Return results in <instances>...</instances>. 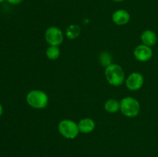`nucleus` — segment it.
Here are the masks:
<instances>
[{
    "label": "nucleus",
    "instance_id": "13",
    "mask_svg": "<svg viewBox=\"0 0 158 157\" xmlns=\"http://www.w3.org/2000/svg\"><path fill=\"white\" fill-rule=\"evenodd\" d=\"M46 55L49 60H56L60 55V49L59 46H49L46 49Z\"/></svg>",
    "mask_w": 158,
    "mask_h": 157
},
{
    "label": "nucleus",
    "instance_id": "6",
    "mask_svg": "<svg viewBox=\"0 0 158 157\" xmlns=\"http://www.w3.org/2000/svg\"><path fill=\"white\" fill-rule=\"evenodd\" d=\"M143 83H144V78L143 75L137 72L130 74L125 81L127 88L131 91H137L141 89Z\"/></svg>",
    "mask_w": 158,
    "mask_h": 157
},
{
    "label": "nucleus",
    "instance_id": "7",
    "mask_svg": "<svg viewBox=\"0 0 158 157\" xmlns=\"http://www.w3.org/2000/svg\"><path fill=\"white\" fill-rule=\"evenodd\" d=\"M134 55L137 61L148 62L152 58L153 51L150 46L146 45H139L134 51Z\"/></svg>",
    "mask_w": 158,
    "mask_h": 157
},
{
    "label": "nucleus",
    "instance_id": "14",
    "mask_svg": "<svg viewBox=\"0 0 158 157\" xmlns=\"http://www.w3.org/2000/svg\"><path fill=\"white\" fill-rule=\"evenodd\" d=\"M112 59L113 58L110 53L106 52V51L102 52L100 54V56H99V60H100V64H101L102 66H103L105 68L112 64Z\"/></svg>",
    "mask_w": 158,
    "mask_h": 157
},
{
    "label": "nucleus",
    "instance_id": "4",
    "mask_svg": "<svg viewBox=\"0 0 158 157\" xmlns=\"http://www.w3.org/2000/svg\"><path fill=\"white\" fill-rule=\"evenodd\" d=\"M58 130L60 135L68 139L77 138L80 133L78 124L70 119H63L58 125Z\"/></svg>",
    "mask_w": 158,
    "mask_h": 157
},
{
    "label": "nucleus",
    "instance_id": "9",
    "mask_svg": "<svg viewBox=\"0 0 158 157\" xmlns=\"http://www.w3.org/2000/svg\"><path fill=\"white\" fill-rule=\"evenodd\" d=\"M78 128L80 132L88 134L92 132L96 127L95 122L90 118H84L80 120L78 123Z\"/></svg>",
    "mask_w": 158,
    "mask_h": 157
},
{
    "label": "nucleus",
    "instance_id": "3",
    "mask_svg": "<svg viewBox=\"0 0 158 157\" xmlns=\"http://www.w3.org/2000/svg\"><path fill=\"white\" fill-rule=\"evenodd\" d=\"M120 103V112L123 115L129 118H134L140 113V105L136 99L133 97H125Z\"/></svg>",
    "mask_w": 158,
    "mask_h": 157
},
{
    "label": "nucleus",
    "instance_id": "15",
    "mask_svg": "<svg viewBox=\"0 0 158 157\" xmlns=\"http://www.w3.org/2000/svg\"><path fill=\"white\" fill-rule=\"evenodd\" d=\"M6 1L12 5H18L20 4L23 0H6Z\"/></svg>",
    "mask_w": 158,
    "mask_h": 157
},
{
    "label": "nucleus",
    "instance_id": "17",
    "mask_svg": "<svg viewBox=\"0 0 158 157\" xmlns=\"http://www.w3.org/2000/svg\"><path fill=\"white\" fill-rule=\"evenodd\" d=\"M112 1L116 2H123L124 1V0H112Z\"/></svg>",
    "mask_w": 158,
    "mask_h": 157
},
{
    "label": "nucleus",
    "instance_id": "18",
    "mask_svg": "<svg viewBox=\"0 0 158 157\" xmlns=\"http://www.w3.org/2000/svg\"><path fill=\"white\" fill-rule=\"evenodd\" d=\"M5 0H0V3H2V2H4Z\"/></svg>",
    "mask_w": 158,
    "mask_h": 157
},
{
    "label": "nucleus",
    "instance_id": "5",
    "mask_svg": "<svg viewBox=\"0 0 158 157\" xmlns=\"http://www.w3.org/2000/svg\"><path fill=\"white\" fill-rule=\"evenodd\" d=\"M45 39L49 46H59L63 41V32L58 27L51 26L46 30Z\"/></svg>",
    "mask_w": 158,
    "mask_h": 157
},
{
    "label": "nucleus",
    "instance_id": "19",
    "mask_svg": "<svg viewBox=\"0 0 158 157\" xmlns=\"http://www.w3.org/2000/svg\"><path fill=\"white\" fill-rule=\"evenodd\" d=\"M157 71H158V66H157Z\"/></svg>",
    "mask_w": 158,
    "mask_h": 157
},
{
    "label": "nucleus",
    "instance_id": "8",
    "mask_svg": "<svg viewBox=\"0 0 158 157\" xmlns=\"http://www.w3.org/2000/svg\"><path fill=\"white\" fill-rule=\"evenodd\" d=\"M131 15L125 9H117L113 13L112 20L117 26H124L129 22Z\"/></svg>",
    "mask_w": 158,
    "mask_h": 157
},
{
    "label": "nucleus",
    "instance_id": "2",
    "mask_svg": "<svg viewBox=\"0 0 158 157\" xmlns=\"http://www.w3.org/2000/svg\"><path fill=\"white\" fill-rule=\"evenodd\" d=\"M28 105L33 109H43L47 106L49 97L45 92L39 89H33L28 92L26 95Z\"/></svg>",
    "mask_w": 158,
    "mask_h": 157
},
{
    "label": "nucleus",
    "instance_id": "1",
    "mask_svg": "<svg viewBox=\"0 0 158 157\" xmlns=\"http://www.w3.org/2000/svg\"><path fill=\"white\" fill-rule=\"evenodd\" d=\"M104 74L108 83L113 86H120L124 82V71L120 65L112 63L105 68Z\"/></svg>",
    "mask_w": 158,
    "mask_h": 157
},
{
    "label": "nucleus",
    "instance_id": "10",
    "mask_svg": "<svg viewBox=\"0 0 158 157\" xmlns=\"http://www.w3.org/2000/svg\"><path fill=\"white\" fill-rule=\"evenodd\" d=\"M140 38L143 45H146L150 47L154 46L157 41V36L156 33L154 31L150 29L143 31L140 35Z\"/></svg>",
    "mask_w": 158,
    "mask_h": 157
},
{
    "label": "nucleus",
    "instance_id": "16",
    "mask_svg": "<svg viewBox=\"0 0 158 157\" xmlns=\"http://www.w3.org/2000/svg\"><path fill=\"white\" fill-rule=\"evenodd\" d=\"M2 113H3V108H2V106L1 105V103H0V117L2 116Z\"/></svg>",
    "mask_w": 158,
    "mask_h": 157
},
{
    "label": "nucleus",
    "instance_id": "11",
    "mask_svg": "<svg viewBox=\"0 0 158 157\" xmlns=\"http://www.w3.org/2000/svg\"><path fill=\"white\" fill-rule=\"evenodd\" d=\"M104 109L109 113H115L120 110V103L114 99H110L105 103Z\"/></svg>",
    "mask_w": 158,
    "mask_h": 157
},
{
    "label": "nucleus",
    "instance_id": "12",
    "mask_svg": "<svg viewBox=\"0 0 158 157\" xmlns=\"http://www.w3.org/2000/svg\"><path fill=\"white\" fill-rule=\"evenodd\" d=\"M81 32V28L77 24L70 25L66 29V35L69 39H75L80 35Z\"/></svg>",
    "mask_w": 158,
    "mask_h": 157
}]
</instances>
